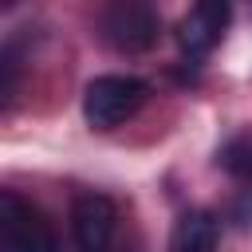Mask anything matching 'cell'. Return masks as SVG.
Listing matches in <instances>:
<instances>
[{"label": "cell", "instance_id": "6da1fadb", "mask_svg": "<svg viewBox=\"0 0 252 252\" xmlns=\"http://www.w3.org/2000/svg\"><path fill=\"white\" fill-rule=\"evenodd\" d=\"M146 94H150V87L134 75H94L83 91V118L94 130H110L118 122H126L130 114H138Z\"/></svg>", "mask_w": 252, "mask_h": 252}, {"label": "cell", "instance_id": "52a82bcc", "mask_svg": "<svg viewBox=\"0 0 252 252\" xmlns=\"http://www.w3.org/2000/svg\"><path fill=\"white\" fill-rule=\"evenodd\" d=\"M217 165L228 169V173L240 177V181H252V134L228 138V142L220 146V154H217Z\"/></svg>", "mask_w": 252, "mask_h": 252}, {"label": "cell", "instance_id": "7a4b0ae2", "mask_svg": "<svg viewBox=\"0 0 252 252\" xmlns=\"http://www.w3.org/2000/svg\"><path fill=\"white\" fill-rule=\"evenodd\" d=\"M0 252H59L47 217L12 189H0Z\"/></svg>", "mask_w": 252, "mask_h": 252}, {"label": "cell", "instance_id": "5b68a950", "mask_svg": "<svg viewBox=\"0 0 252 252\" xmlns=\"http://www.w3.org/2000/svg\"><path fill=\"white\" fill-rule=\"evenodd\" d=\"M228 24H232V4L228 0H193V8L177 24V43L189 59H201L224 39Z\"/></svg>", "mask_w": 252, "mask_h": 252}, {"label": "cell", "instance_id": "8992f818", "mask_svg": "<svg viewBox=\"0 0 252 252\" xmlns=\"http://www.w3.org/2000/svg\"><path fill=\"white\" fill-rule=\"evenodd\" d=\"M169 252H217V220L201 209L181 213L169 236Z\"/></svg>", "mask_w": 252, "mask_h": 252}, {"label": "cell", "instance_id": "ba28073f", "mask_svg": "<svg viewBox=\"0 0 252 252\" xmlns=\"http://www.w3.org/2000/svg\"><path fill=\"white\" fill-rule=\"evenodd\" d=\"M20 79H24V63H20V55H16L8 43H0V106H8V102L16 98Z\"/></svg>", "mask_w": 252, "mask_h": 252}, {"label": "cell", "instance_id": "3957f363", "mask_svg": "<svg viewBox=\"0 0 252 252\" xmlns=\"http://www.w3.org/2000/svg\"><path fill=\"white\" fill-rule=\"evenodd\" d=\"M161 16L158 0H106L102 8V35L118 51H146L158 43Z\"/></svg>", "mask_w": 252, "mask_h": 252}, {"label": "cell", "instance_id": "277c9868", "mask_svg": "<svg viewBox=\"0 0 252 252\" xmlns=\"http://www.w3.org/2000/svg\"><path fill=\"white\" fill-rule=\"evenodd\" d=\"M118 232V205L106 193H79L71 205V236L79 252H106Z\"/></svg>", "mask_w": 252, "mask_h": 252}]
</instances>
